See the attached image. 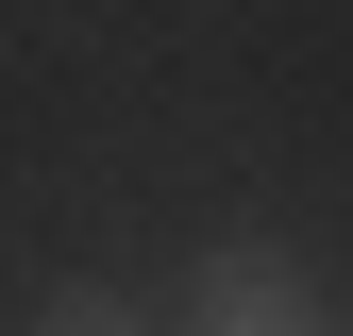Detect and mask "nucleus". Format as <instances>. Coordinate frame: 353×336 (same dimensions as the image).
I'll return each mask as SVG.
<instances>
[{"mask_svg":"<svg viewBox=\"0 0 353 336\" xmlns=\"http://www.w3.org/2000/svg\"><path fill=\"white\" fill-rule=\"evenodd\" d=\"M168 303H185V336H336V303H320V269H303L286 235H219L185 286H168Z\"/></svg>","mask_w":353,"mask_h":336,"instance_id":"1","label":"nucleus"},{"mask_svg":"<svg viewBox=\"0 0 353 336\" xmlns=\"http://www.w3.org/2000/svg\"><path fill=\"white\" fill-rule=\"evenodd\" d=\"M34 336H152V303H118V286H51Z\"/></svg>","mask_w":353,"mask_h":336,"instance_id":"2","label":"nucleus"}]
</instances>
